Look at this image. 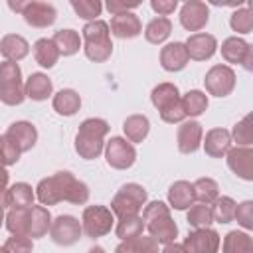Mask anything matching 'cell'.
<instances>
[{
  "mask_svg": "<svg viewBox=\"0 0 253 253\" xmlns=\"http://www.w3.org/2000/svg\"><path fill=\"white\" fill-rule=\"evenodd\" d=\"M36 198L42 206H55L59 202L83 206L89 200V186L85 182L77 180L71 172L61 170V172H55L38 182Z\"/></svg>",
  "mask_w": 253,
  "mask_h": 253,
  "instance_id": "6da1fadb",
  "label": "cell"
},
{
  "mask_svg": "<svg viewBox=\"0 0 253 253\" xmlns=\"http://www.w3.org/2000/svg\"><path fill=\"white\" fill-rule=\"evenodd\" d=\"M109 123L105 119H85L75 134V152L83 160H95L105 148V136L109 134Z\"/></svg>",
  "mask_w": 253,
  "mask_h": 253,
  "instance_id": "7a4b0ae2",
  "label": "cell"
},
{
  "mask_svg": "<svg viewBox=\"0 0 253 253\" xmlns=\"http://www.w3.org/2000/svg\"><path fill=\"white\" fill-rule=\"evenodd\" d=\"M83 51L87 59L95 63H103L113 55V42L111 30L105 20H93L83 26Z\"/></svg>",
  "mask_w": 253,
  "mask_h": 253,
  "instance_id": "3957f363",
  "label": "cell"
},
{
  "mask_svg": "<svg viewBox=\"0 0 253 253\" xmlns=\"http://www.w3.org/2000/svg\"><path fill=\"white\" fill-rule=\"evenodd\" d=\"M146 200H148L146 190L140 184L128 182V184L121 186V190L113 196L109 210L119 219L121 217H128V215H140L142 208L146 206Z\"/></svg>",
  "mask_w": 253,
  "mask_h": 253,
  "instance_id": "277c9868",
  "label": "cell"
},
{
  "mask_svg": "<svg viewBox=\"0 0 253 253\" xmlns=\"http://www.w3.org/2000/svg\"><path fill=\"white\" fill-rule=\"evenodd\" d=\"M8 6L14 12H20L26 20V24H30L32 28H47L57 20V10L53 4L49 2H40V0H32V2H8Z\"/></svg>",
  "mask_w": 253,
  "mask_h": 253,
  "instance_id": "5b68a950",
  "label": "cell"
},
{
  "mask_svg": "<svg viewBox=\"0 0 253 253\" xmlns=\"http://www.w3.org/2000/svg\"><path fill=\"white\" fill-rule=\"evenodd\" d=\"M115 225V215L107 206H87L81 215V227L83 233L91 239H99L107 233H111Z\"/></svg>",
  "mask_w": 253,
  "mask_h": 253,
  "instance_id": "8992f818",
  "label": "cell"
},
{
  "mask_svg": "<svg viewBox=\"0 0 253 253\" xmlns=\"http://www.w3.org/2000/svg\"><path fill=\"white\" fill-rule=\"evenodd\" d=\"M105 160L111 168L115 170H126L134 164L136 160V150H134V144L128 142L126 138L123 136H111L107 142H105Z\"/></svg>",
  "mask_w": 253,
  "mask_h": 253,
  "instance_id": "52a82bcc",
  "label": "cell"
},
{
  "mask_svg": "<svg viewBox=\"0 0 253 253\" xmlns=\"http://www.w3.org/2000/svg\"><path fill=\"white\" fill-rule=\"evenodd\" d=\"M235 71L231 69V65L225 63H217L213 67H210V71L204 77V85L206 91L213 97H227L231 95V91L235 89Z\"/></svg>",
  "mask_w": 253,
  "mask_h": 253,
  "instance_id": "ba28073f",
  "label": "cell"
},
{
  "mask_svg": "<svg viewBox=\"0 0 253 253\" xmlns=\"http://www.w3.org/2000/svg\"><path fill=\"white\" fill-rule=\"evenodd\" d=\"M83 235V227H81V221L73 215H67V213H61L57 215L55 219H51V227H49V237L53 243L57 245H63V247H69L73 243H77Z\"/></svg>",
  "mask_w": 253,
  "mask_h": 253,
  "instance_id": "9c48e42d",
  "label": "cell"
},
{
  "mask_svg": "<svg viewBox=\"0 0 253 253\" xmlns=\"http://www.w3.org/2000/svg\"><path fill=\"white\" fill-rule=\"evenodd\" d=\"M188 253H217L221 245V237L211 227L194 229L188 233V237L182 243Z\"/></svg>",
  "mask_w": 253,
  "mask_h": 253,
  "instance_id": "30bf717a",
  "label": "cell"
},
{
  "mask_svg": "<svg viewBox=\"0 0 253 253\" xmlns=\"http://www.w3.org/2000/svg\"><path fill=\"white\" fill-rule=\"evenodd\" d=\"M210 22V8L206 2L200 0H188L180 8V24L188 32H200Z\"/></svg>",
  "mask_w": 253,
  "mask_h": 253,
  "instance_id": "8fae6325",
  "label": "cell"
},
{
  "mask_svg": "<svg viewBox=\"0 0 253 253\" xmlns=\"http://www.w3.org/2000/svg\"><path fill=\"white\" fill-rule=\"evenodd\" d=\"M225 160H227V166L229 170L245 180V182H251L253 180V148L251 146H235V148H229L227 154H225Z\"/></svg>",
  "mask_w": 253,
  "mask_h": 253,
  "instance_id": "7c38bea8",
  "label": "cell"
},
{
  "mask_svg": "<svg viewBox=\"0 0 253 253\" xmlns=\"http://www.w3.org/2000/svg\"><path fill=\"white\" fill-rule=\"evenodd\" d=\"M184 45H186L188 57L194 59V61H206V59H211L213 53L217 51V40H215V36L206 34V32L192 34V36L186 40Z\"/></svg>",
  "mask_w": 253,
  "mask_h": 253,
  "instance_id": "4fadbf2b",
  "label": "cell"
},
{
  "mask_svg": "<svg viewBox=\"0 0 253 253\" xmlns=\"http://www.w3.org/2000/svg\"><path fill=\"white\" fill-rule=\"evenodd\" d=\"M202 138H204V128L198 121L180 123L178 130H176V142H178V150L182 154L196 152L202 146Z\"/></svg>",
  "mask_w": 253,
  "mask_h": 253,
  "instance_id": "5bb4252c",
  "label": "cell"
},
{
  "mask_svg": "<svg viewBox=\"0 0 253 253\" xmlns=\"http://www.w3.org/2000/svg\"><path fill=\"white\" fill-rule=\"evenodd\" d=\"M109 30L113 36H117L121 40H132L142 34V22L134 12H125V14L111 18Z\"/></svg>",
  "mask_w": 253,
  "mask_h": 253,
  "instance_id": "9a60e30c",
  "label": "cell"
},
{
  "mask_svg": "<svg viewBox=\"0 0 253 253\" xmlns=\"http://www.w3.org/2000/svg\"><path fill=\"white\" fill-rule=\"evenodd\" d=\"M188 63H190V57H188L186 45H184L182 42L166 43V45L160 49V65H162L166 71H170V73L182 71Z\"/></svg>",
  "mask_w": 253,
  "mask_h": 253,
  "instance_id": "2e32d148",
  "label": "cell"
},
{
  "mask_svg": "<svg viewBox=\"0 0 253 253\" xmlns=\"http://www.w3.org/2000/svg\"><path fill=\"white\" fill-rule=\"evenodd\" d=\"M231 134L225 128H211L206 132V138H202V146L211 158H223L231 148Z\"/></svg>",
  "mask_w": 253,
  "mask_h": 253,
  "instance_id": "e0dca14e",
  "label": "cell"
},
{
  "mask_svg": "<svg viewBox=\"0 0 253 253\" xmlns=\"http://www.w3.org/2000/svg\"><path fill=\"white\" fill-rule=\"evenodd\" d=\"M6 134L18 144V148L22 152H28L36 146L38 142V128L30 123V121H16L8 126Z\"/></svg>",
  "mask_w": 253,
  "mask_h": 253,
  "instance_id": "ac0fdd59",
  "label": "cell"
},
{
  "mask_svg": "<svg viewBox=\"0 0 253 253\" xmlns=\"http://www.w3.org/2000/svg\"><path fill=\"white\" fill-rule=\"evenodd\" d=\"M144 227L148 229L150 237L156 243H162V245H168V243L176 241V237H178V225L172 219V215H162V217L146 223Z\"/></svg>",
  "mask_w": 253,
  "mask_h": 253,
  "instance_id": "d6986e66",
  "label": "cell"
},
{
  "mask_svg": "<svg viewBox=\"0 0 253 253\" xmlns=\"http://www.w3.org/2000/svg\"><path fill=\"white\" fill-rule=\"evenodd\" d=\"M0 53L6 61L18 63L20 59H24L30 53V43L20 34H6L0 40Z\"/></svg>",
  "mask_w": 253,
  "mask_h": 253,
  "instance_id": "ffe728a7",
  "label": "cell"
},
{
  "mask_svg": "<svg viewBox=\"0 0 253 253\" xmlns=\"http://www.w3.org/2000/svg\"><path fill=\"white\" fill-rule=\"evenodd\" d=\"M196 198H194V188L188 180H178L168 188V204L174 210H188L190 206H194Z\"/></svg>",
  "mask_w": 253,
  "mask_h": 253,
  "instance_id": "44dd1931",
  "label": "cell"
},
{
  "mask_svg": "<svg viewBox=\"0 0 253 253\" xmlns=\"http://www.w3.org/2000/svg\"><path fill=\"white\" fill-rule=\"evenodd\" d=\"M24 89H26V97H30L32 101H45L53 93V83L45 73L38 71L26 79Z\"/></svg>",
  "mask_w": 253,
  "mask_h": 253,
  "instance_id": "7402d4cb",
  "label": "cell"
},
{
  "mask_svg": "<svg viewBox=\"0 0 253 253\" xmlns=\"http://www.w3.org/2000/svg\"><path fill=\"white\" fill-rule=\"evenodd\" d=\"M53 111L61 117H73L81 109V97L75 89H61L51 99Z\"/></svg>",
  "mask_w": 253,
  "mask_h": 253,
  "instance_id": "603a6c76",
  "label": "cell"
},
{
  "mask_svg": "<svg viewBox=\"0 0 253 253\" xmlns=\"http://www.w3.org/2000/svg\"><path fill=\"white\" fill-rule=\"evenodd\" d=\"M51 227V213L45 206H32L30 208V231L28 237L30 239H40L43 235H47Z\"/></svg>",
  "mask_w": 253,
  "mask_h": 253,
  "instance_id": "cb8c5ba5",
  "label": "cell"
},
{
  "mask_svg": "<svg viewBox=\"0 0 253 253\" xmlns=\"http://www.w3.org/2000/svg\"><path fill=\"white\" fill-rule=\"evenodd\" d=\"M251 49V43H247L243 38H237V36H231L227 40L221 42V57L225 59V65L227 63H243L247 51Z\"/></svg>",
  "mask_w": 253,
  "mask_h": 253,
  "instance_id": "d4e9b609",
  "label": "cell"
},
{
  "mask_svg": "<svg viewBox=\"0 0 253 253\" xmlns=\"http://www.w3.org/2000/svg\"><path fill=\"white\" fill-rule=\"evenodd\" d=\"M32 51H34L36 63L45 67V69H51L57 63V59H59V51H57L55 43L51 42V38H40L32 45Z\"/></svg>",
  "mask_w": 253,
  "mask_h": 253,
  "instance_id": "484cf974",
  "label": "cell"
},
{
  "mask_svg": "<svg viewBox=\"0 0 253 253\" xmlns=\"http://www.w3.org/2000/svg\"><path fill=\"white\" fill-rule=\"evenodd\" d=\"M123 132L128 142H142L150 132V121L144 115H130L123 123Z\"/></svg>",
  "mask_w": 253,
  "mask_h": 253,
  "instance_id": "4316f807",
  "label": "cell"
},
{
  "mask_svg": "<svg viewBox=\"0 0 253 253\" xmlns=\"http://www.w3.org/2000/svg\"><path fill=\"white\" fill-rule=\"evenodd\" d=\"M51 42L55 43L59 55H75L79 49H81V38L75 30L71 28H65V30H57L51 38Z\"/></svg>",
  "mask_w": 253,
  "mask_h": 253,
  "instance_id": "83f0119b",
  "label": "cell"
},
{
  "mask_svg": "<svg viewBox=\"0 0 253 253\" xmlns=\"http://www.w3.org/2000/svg\"><path fill=\"white\" fill-rule=\"evenodd\" d=\"M30 208H10V211L6 213V217H4L6 229L12 235L28 237V231H30Z\"/></svg>",
  "mask_w": 253,
  "mask_h": 253,
  "instance_id": "f1b7e54d",
  "label": "cell"
},
{
  "mask_svg": "<svg viewBox=\"0 0 253 253\" xmlns=\"http://www.w3.org/2000/svg\"><path fill=\"white\" fill-rule=\"evenodd\" d=\"M221 253H253V239L247 231H229L223 237Z\"/></svg>",
  "mask_w": 253,
  "mask_h": 253,
  "instance_id": "f546056e",
  "label": "cell"
},
{
  "mask_svg": "<svg viewBox=\"0 0 253 253\" xmlns=\"http://www.w3.org/2000/svg\"><path fill=\"white\" fill-rule=\"evenodd\" d=\"M170 34H172V22H170V18H162V16L152 18L146 24V28H144L146 42L148 43H154V45L164 43L170 38Z\"/></svg>",
  "mask_w": 253,
  "mask_h": 253,
  "instance_id": "4dcf8cb0",
  "label": "cell"
},
{
  "mask_svg": "<svg viewBox=\"0 0 253 253\" xmlns=\"http://www.w3.org/2000/svg\"><path fill=\"white\" fill-rule=\"evenodd\" d=\"M36 192L28 182H16L8 188V206L10 208H30L34 206Z\"/></svg>",
  "mask_w": 253,
  "mask_h": 253,
  "instance_id": "1f68e13d",
  "label": "cell"
},
{
  "mask_svg": "<svg viewBox=\"0 0 253 253\" xmlns=\"http://www.w3.org/2000/svg\"><path fill=\"white\" fill-rule=\"evenodd\" d=\"M115 253H160V251H158V243L150 235H138L121 241L115 247Z\"/></svg>",
  "mask_w": 253,
  "mask_h": 253,
  "instance_id": "d6a6232c",
  "label": "cell"
},
{
  "mask_svg": "<svg viewBox=\"0 0 253 253\" xmlns=\"http://www.w3.org/2000/svg\"><path fill=\"white\" fill-rule=\"evenodd\" d=\"M192 188H194V198L200 202V204H208V206H211L217 198H219V186H217V182L213 180V178H198L194 184H192Z\"/></svg>",
  "mask_w": 253,
  "mask_h": 253,
  "instance_id": "836d02e7",
  "label": "cell"
},
{
  "mask_svg": "<svg viewBox=\"0 0 253 253\" xmlns=\"http://www.w3.org/2000/svg\"><path fill=\"white\" fill-rule=\"evenodd\" d=\"M178 99H180V91L174 83H158L150 93V101L158 111L166 109L168 105H172Z\"/></svg>",
  "mask_w": 253,
  "mask_h": 253,
  "instance_id": "e575fe53",
  "label": "cell"
},
{
  "mask_svg": "<svg viewBox=\"0 0 253 253\" xmlns=\"http://www.w3.org/2000/svg\"><path fill=\"white\" fill-rule=\"evenodd\" d=\"M180 99H182V107H184L186 117H200L208 109V95L200 89H192Z\"/></svg>",
  "mask_w": 253,
  "mask_h": 253,
  "instance_id": "d590c367",
  "label": "cell"
},
{
  "mask_svg": "<svg viewBox=\"0 0 253 253\" xmlns=\"http://www.w3.org/2000/svg\"><path fill=\"white\" fill-rule=\"evenodd\" d=\"M144 231V221L140 215H128V217H121L117 221V227H115V233L121 241L125 239H132V237H138L142 235Z\"/></svg>",
  "mask_w": 253,
  "mask_h": 253,
  "instance_id": "8d00e7d4",
  "label": "cell"
},
{
  "mask_svg": "<svg viewBox=\"0 0 253 253\" xmlns=\"http://www.w3.org/2000/svg\"><path fill=\"white\" fill-rule=\"evenodd\" d=\"M235 206L237 202L229 196H219L211 206V215L215 223H229L235 217Z\"/></svg>",
  "mask_w": 253,
  "mask_h": 253,
  "instance_id": "74e56055",
  "label": "cell"
},
{
  "mask_svg": "<svg viewBox=\"0 0 253 253\" xmlns=\"http://www.w3.org/2000/svg\"><path fill=\"white\" fill-rule=\"evenodd\" d=\"M188 223L194 229H202V227H210L213 223V215H211V206L208 204H194L188 208V215H186Z\"/></svg>",
  "mask_w": 253,
  "mask_h": 253,
  "instance_id": "f35d334b",
  "label": "cell"
},
{
  "mask_svg": "<svg viewBox=\"0 0 253 253\" xmlns=\"http://www.w3.org/2000/svg\"><path fill=\"white\" fill-rule=\"evenodd\" d=\"M229 26L237 34H251V30H253V10H251V6L237 8L229 18Z\"/></svg>",
  "mask_w": 253,
  "mask_h": 253,
  "instance_id": "ab89813d",
  "label": "cell"
},
{
  "mask_svg": "<svg viewBox=\"0 0 253 253\" xmlns=\"http://www.w3.org/2000/svg\"><path fill=\"white\" fill-rule=\"evenodd\" d=\"M71 8L79 18H83L87 22H93V20H97V16H101L103 4L99 0H73Z\"/></svg>",
  "mask_w": 253,
  "mask_h": 253,
  "instance_id": "60d3db41",
  "label": "cell"
},
{
  "mask_svg": "<svg viewBox=\"0 0 253 253\" xmlns=\"http://www.w3.org/2000/svg\"><path fill=\"white\" fill-rule=\"evenodd\" d=\"M26 99V89L24 83H10V85H0V101L4 105L16 107L22 105Z\"/></svg>",
  "mask_w": 253,
  "mask_h": 253,
  "instance_id": "b9f144b4",
  "label": "cell"
},
{
  "mask_svg": "<svg viewBox=\"0 0 253 253\" xmlns=\"http://www.w3.org/2000/svg\"><path fill=\"white\" fill-rule=\"evenodd\" d=\"M231 140L237 142V146H251L253 142V132H251V117H243L239 123L233 125V130L229 132Z\"/></svg>",
  "mask_w": 253,
  "mask_h": 253,
  "instance_id": "7bdbcfd3",
  "label": "cell"
},
{
  "mask_svg": "<svg viewBox=\"0 0 253 253\" xmlns=\"http://www.w3.org/2000/svg\"><path fill=\"white\" fill-rule=\"evenodd\" d=\"M0 150H2V156H4V164L6 166H12V164H16L20 160L22 150L18 148V144L6 132L0 136Z\"/></svg>",
  "mask_w": 253,
  "mask_h": 253,
  "instance_id": "ee69618b",
  "label": "cell"
},
{
  "mask_svg": "<svg viewBox=\"0 0 253 253\" xmlns=\"http://www.w3.org/2000/svg\"><path fill=\"white\" fill-rule=\"evenodd\" d=\"M10 83H22V69L14 61H2L0 63V85Z\"/></svg>",
  "mask_w": 253,
  "mask_h": 253,
  "instance_id": "f6af8a7d",
  "label": "cell"
},
{
  "mask_svg": "<svg viewBox=\"0 0 253 253\" xmlns=\"http://www.w3.org/2000/svg\"><path fill=\"white\" fill-rule=\"evenodd\" d=\"M162 215H170V206H166L164 202H150V204H146L144 208H142V221H144V225L146 223H150V221H154V219H158V217H162Z\"/></svg>",
  "mask_w": 253,
  "mask_h": 253,
  "instance_id": "bcb514c9",
  "label": "cell"
},
{
  "mask_svg": "<svg viewBox=\"0 0 253 253\" xmlns=\"http://www.w3.org/2000/svg\"><path fill=\"white\" fill-rule=\"evenodd\" d=\"M237 223L243 227V229H253V202L251 200H245L241 204L235 206V217Z\"/></svg>",
  "mask_w": 253,
  "mask_h": 253,
  "instance_id": "7dc6e473",
  "label": "cell"
},
{
  "mask_svg": "<svg viewBox=\"0 0 253 253\" xmlns=\"http://www.w3.org/2000/svg\"><path fill=\"white\" fill-rule=\"evenodd\" d=\"M160 113V119L168 125H176V123H184L186 119V113H184V107H182V99L174 101L172 105H168L166 109L158 111Z\"/></svg>",
  "mask_w": 253,
  "mask_h": 253,
  "instance_id": "c3c4849f",
  "label": "cell"
},
{
  "mask_svg": "<svg viewBox=\"0 0 253 253\" xmlns=\"http://www.w3.org/2000/svg\"><path fill=\"white\" fill-rule=\"evenodd\" d=\"M6 249V253H32L34 249V243L30 237H24V235H12L6 239V243L2 245Z\"/></svg>",
  "mask_w": 253,
  "mask_h": 253,
  "instance_id": "681fc988",
  "label": "cell"
},
{
  "mask_svg": "<svg viewBox=\"0 0 253 253\" xmlns=\"http://www.w3.org/2000/svg\"><path fill=\"white\" fill-rule=\"evenodd\" d=\"M150 6H152V10H154L158 16L166 18V16H170V14L178 8V0H152Z\"/></svg>",
  "mask_w": 253,
  "mask_h": 253,
  "instance_id": "f907efd6",
  "label": "cell"
},
{
  "mask_svg": "<svg viewBox=\"0 0 253 253\" xmlns=\"http://www.w3.org/2000/svg\"><path fill=\"white\" fill-rule=\"evenodd\" d=\"M136 6H140V2H121V0H109L107 2V10L113 14V16H119V14H125V12H130L134 10Z\"/></svg>",
  "mask_w": 253,
  "mask_h": 253,
  "instance_id": "816d5d0a",
  "label": "cell"
},
{
  "mask_svg": "<svg viewBox=\"0 0 253 253\" xmlns=\"http://www.w3.org/2000/svg\"><path fill=\"white\" fill-rule=\"evenodd\" d=\"M162 253H188V251H186V247H184L182 243L172 241V243L164 245V251H162Z\"/></svg>",
  "mask_w": 253,
  "mask_h": 253,
  "instance_id": "f5cc1de1",
  "label": "cell"
},
{
  "mask_svg": "<svg viewBox=\"0 0 253 253\" xmlns=\"http://www.w3.org/2000/svg\"><path fill=\"white\" fill-rule=\"evenodd\" d=\"M243 69L245 71H253V45H251V49L247 51V55H245V59H243Z\"/></svg>",
  "mask_w": 253,
  "mask_h": 253,
  "instance_id": "db71d44e",
  "label": "cell"
},
{
  "mask_svg": "<svg viewBox=\"0 0 253 253\" xmlns=\"http://www.w3.org/2000/svg\"><path fill=\"white\" fill-rule=\"evenodd\" d=\"M8 182H10V174L6 168H0V190H8Z\"/></svg>",
  "mask_w": 253,
  "mask_h": 253,
  "instance_id": "11a10c76",
  "label": "cell"
},
{
  "mask_svg": "<svg viewBox=\"0 0 253 253\" xmlns=\"http://www.w3.org/2000/svg\"><path fill=\"white\" fill-rule=\"evenodd\" d=\"M87 253H107V251H105L101 245H93V247H89V251H87Z\"/></svg>",
  "mask_w": 253,
  "mask_h": 253,
  "instance_id": "9f6ffc18",
  "label": "cell"
},
{
  "mask_svg": "<svg viewBox=\"0 0 253 253\" xmlns=\"http://www.w3.org/2000/svg\"><path fill=\"white\" fill-rule=\"evenodd\" d=\"M4 217H6V215H4V208H0V227H2V223H4Z\"/></svg>",
  "mask_w": 253,
  "mask_h": 253,
  "instance_id": "6f0895ef",
  "label": "cell"
},
{
  "mask_svg": "<svg viewBox=\"0 0 253 253\" xmlns=\"http://www.w3.org/2000/svg\"><path fill=\"white\" fill-rule=\"evenodd\" d=\"M6 164H4V156H2V150H0V168H4Z\"/></svg>",
  "mask_w": 253,
  "mask_h": 253,
  "instance_id": "680465c9",
  "label": "cell"
},
{
  "mask_svg": "<svg viewBox=\"0 0 253 253\" xmlns=\"http://www.w3.org/2000/svg\"><path fill=\"white\" fill-rule=\"evenodd\" d=\"M0 253H6V249H4V247H0Z\"/></svg>",
  "mask_w": 253,
  "mask_h": 253,
  "instance_id": "91938a15",
  "label": "cell"
}]
</instances>
